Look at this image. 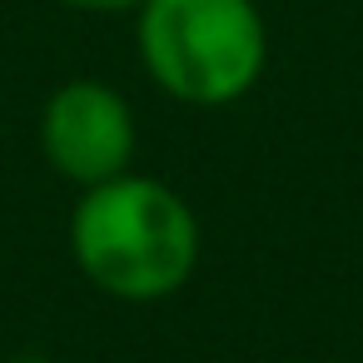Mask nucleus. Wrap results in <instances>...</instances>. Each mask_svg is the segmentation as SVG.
I'll return each instance as SVG.
<instances>
[{
    "label": "nucleus",
    "instance_id": "f257e3e1",
    "mask_svg": "<svg viewBox=\"0 0 363 363\" xmlns=\"http://www.w3.org/2000/svg\"><path fill=\"white\" fill-rule=\"evenodd\" d=\"M75 264L115 298H164L174 294L199 254V229L189 204L140 174H115L90 184L70 219Z\"/></svg>",
    "mask_w": 363,
    "mask_h": 363
},
{
    "label": "nucleus",
    "instance_id": "f03ea898",
    "mask_svg": "<svg viewBox=\"0 0 363 363\" xmlns=\"http://www.w3.org/2000/svg\"><path fill=\"white\" fill-rule=\"evenodd\" d=\"M140 55L174 100L229 105L264 70V21L254 0H145Z\"/></svg>",
    "mask_w": 363,
    "mask_h": 363
},
{
    "label": "nucleus",
    "instance_id": "7ed1b4c3",
    "mask_svg": "<svg viewBox=\"0 0 363 363\" xmlns=\"http://www.w3.org/2000/svg\"><path fill=\"white\" fill-rule=\"evenodd\" d=\"M45 160L75 184H105L125 174L135 155V120L130 105L100 80H70L50 95L40 115Z\"/></svg>",
    "mask_w": 363,
    "mask_h": 363
},
{
    "label": "nucleus",
    "instance_id": "20e7f679",
    "mask_svg": "<svg viewBox=\"0 0 363 363\" xmlns=\"http://www.w3.org/2000/svg\"><path fill=\"white\" fill-rule=\"evenodd\" d=\"M70 6H80V11H135L145 0H70Z\"/></svg>",
    "mask_w": 363,
    "mask_h": 363
}]
</instances>
